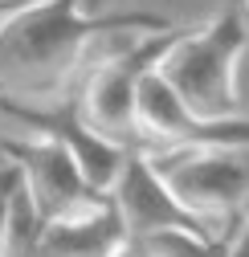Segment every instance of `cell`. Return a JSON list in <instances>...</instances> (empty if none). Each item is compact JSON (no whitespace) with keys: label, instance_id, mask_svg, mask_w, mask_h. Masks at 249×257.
Instances as JSON below:
<instances>
[{"label":"cell","instance_id":"cell-9","mask_svg":"<svg viewBox=\"0 0 249 257\" xmlns=\"http://www.w3.org/2000/svg\"><path fill=\"white\" fill-rule=\"evenodd\" d=\"M122 241H127V233H122L118 208L106 192V200L94 204L90 212H82V216L45 220L37 257H110Z\"/></svg>","mask_w":249,"mask_h":257},{"label":"cell","instance_id":"cell-8","mask_svg":"<svg viewBox=\"0 0 249 257\" xmlns=\"http://www.w3.org/2000/svg\"><path fill=\"white\" fill-rule=\"evenodd\" d=\"M135 131L164 147H249V118H196L155 70L135 90Z\"/></svg>","mask_w":249,"mask_h":257},{"label":"cell","instance_id":"cell-16","mask_svg":"<svg viewBox=\"0 0 249 257\" xmlns=\"http://www.w3.org/2000/svg\"><path fill=\"white\" fill-rule=\"evenodd\" d=\"M245 9H249V0H245Z\"/></svg>","mask_w":249,"mask_h":257},{"label":"cell","instance_id":"cell-11","mask_svg":"<svg viewBox=\"0 0 249 257\" xmlns=\"http://www.w3.org/2000/svg\"><path fill=\"white\" fill-rule=\"evenodd\" d=\"M221 257H249V220L233 216V229H229V241H225Z\"/></svg>","mask_w":249,"mask_h":257},{"label":"cell","instance_id":"cell-12","mask_svg":"<svg viewBox=\"0 0 249 257\" xmlns=\"http://www.w3.org/2000/svg\"><path fill=\"white\" fill-rule=\"evenodd\" d=\"M114 5H118V0H82V9H90V13H106Z\"/></svg>","mask_w":249,"mask_h":257},{"label":"cell","instance_id":"cell-6","mask_svg":"<svg viewBox=\"0 0 249 257\" xmlns=\"http://www.w3.org/2000/svg\"><path fill=\"white\" fill-rule=\"evenodd\" d=\"M110 200L118 208V220H122L127 241L147 237V233H168V229L200 233V237H221L229 229V224L216 220V216H200L192 208H184L172 196V188L164 184V176L155 172L151 155H143L139 147H131L127 159H122V168H118V176L110 184Z\"/></svg>","mask_w":249,"mask_h":257},{"label":"cell","instance_id":"cell-4","mask_svg":"<svg viewBox=\"0 0 249 257\" xmlns=\"http://www.w3.org/2000/svg\"><path fill=\"white\" fill-rule=\"evenodd\" d=\"M151 164L172 196L200 216H237L249 196V147H172Z\"/></svg>","mask_w":249,"mask_h":257},{"label":"cell","instance_id":"cell-7","mask_svg":"<svg viewBox=\"0 0 249 257\" xmlns=\"http://www.w3.org/2000/svg\"><path fill=\"white\" fill-rule=\"evenodd\" d=\"M5 159H13L17 172H21V188L29 192L33 208L45 216V220H70V216H82L94 204L106 200V192L90 188L86 176L78 172L74 155L61 147L57 139H13L0 147Z\"/></svg>","mask_w":249,"mask_h":257},{"label":"cell","instance_id":"cell-1","mask_svg":"<svg viewBox=\"0 0 249 257\" xmlns=\"http://www.w3.org/2000/svg\"><path fill=\"white\" fill-rule=\"evenodd\" d=\"M168 25V17L143 9L90 13L82 0H25L0 21V94H53L98 37L155 33Z\"/></svg>","mask_w":249,"mask_h":257},{"label":"cell","instance_id":"cell-13","mask_svg":"<svg viewBox=\"0 0 249 257\" xmlns=\"http://www.w3.org/2000/svg\"><path fill=\"white\" fill-rule=\"evenodd\" d=\"M21 5H25V0H0V21H5L13 9H21Z\"/></svg>","mask_w":249,"mask_h":257},{"label":"cell","instance_id":"cell-14","mask_svg":"<svg viewBox=\"0 0 249 257\" xmlns=\"http://www.w3.org/2000/svg\"><path fill=\"white\" fill-rule=\"evenodd\" d=\"M110 257H139V253H135V249H131V245H127V241H122V245H118V249H114V253H110Z\"/></svg>","mask_w":249,"mask_h":257},{"label":"cell","instance_id":"cell-2","mask_svg":"<svg viewBox=\"0 0 249 257\" xmlns=\"http://www.w3.org/2000/svg\"><path fill=\"white\" fill-rule=\"evenodd\" d=\"M245 45V17L237 9H221L208 25L184 29L168 45V53L155 61V74L196 118H237V66Z\"/></svg>","mask_w":249,"mask_h":257},{"label":"cell","instance_id":"cell-10","mask_svg":"<svg viewBox=\"0 0 249 257\" xmlns=\"http://www.w3.org/2000/svg\"><path fill=\"white\" fill-rule=\"evenodd\" d=\"M21 184V172L13 159H0V257H5V237H9V208H13V192Z\"/></svg>","mask_w":249,"mask_h":257},{"label":"cell","instance_id":"cell-5","mask_svg":"<svg viewBox=\"0 0 249 257\" xmlns=\"http://www.w3.org/2000/svg\"><path fill=\"white\" fill-rule=\"evenodd\" d=\"M0 114H9L17 122H25L33 135H45V139H57L74 155L78 172L86 176L90 188L98 192H110L122 159H127L131 147H122L106 135H98L94 126L82 118V106H78V94L70 98H57V102H41V98H21V94H0Z\"/></svg>","mask_w":249,"mask_h":257},{"label":"cell","instance_id":"cell-15","mask_svg":"<svg viewBox=\"0 0 249 257\" xmlns=\"http://www.w3.org/2000/svg\"><path fill=\"white\" fill-rule=\"evenodd\" d=\"M237 216H241V220H249V196L241 200V208H237Z\"/></svg>","mask_w":249,"mask_h":257},{"label":"cell","instance_id":"cell-3","mask_svg":"<svg viewBox=\"0 0 249 257\" xmlns=\"http://www.w3.org/2000/svg\"><path fill=\"white\" fill-rule=\"evenodd\" d=\"M184 33L180 25L155 29V33H131L122 37L118 53H106L94 70L86 74L82 90H78V106L82 118L94 126L98 135L122 143V147H139V131H135V90L143 82L147 70H155V61L168 53V45Z\"/></svg>","mask_w":249,"mask_h":257}]
</instances>
